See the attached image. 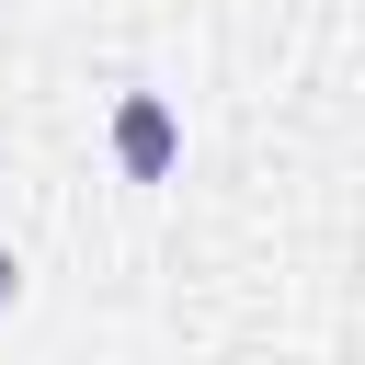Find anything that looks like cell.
Returning <instances> with one entry per match:
<instances>
[{
	"instance_id": "obj_1",
	"label": "cell",
	"mask_w": 365,
	"mask_h": 365,
	"mask_svg": "<svg viewBox=\"0 0 365 365\" xmlns=\"http://www.w3.org/2000/svg\"><path fill=\"white\" fill-rule=\"evenodd\" d=\"M114 171H125V182H171V171H182V114H171V91H114Z\"/></svg>"
},
{
	"instance_id": "obj_2",
	"label": "cell",
	"mask_w": 365,
	"mask_h": 365,
	"mask_svg": "<svg viewBox=\"0 0 365 365\" xmlns=\"http://www.w3.org/2000/svg\"><path fill=\"white\" fill-rule=\"evenodd\" d=\"M11 297H23V262H11V240H0V319H11Z\"/></svg>"
}]
</instances>
